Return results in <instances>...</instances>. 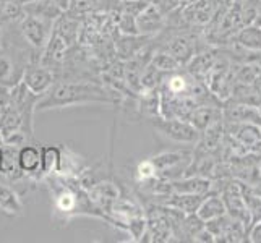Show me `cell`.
<instances>
[{
    "instance_id": "6da1fadb",
    "label": "cell",
    "mask_w": 261,
    "mask_h": 243,
    "mask_svg": "<svg viewBox=\"0 0 261 243\" xmlns=\"http://www.w3.org/2000/svg\"><path fill=\"white\" fill-rule=\"evenodd\" d=\"M89 102L112 104L115 99L107 88L93 81H56L49 91L39 97L38 111L60 109V107L82 105Z\"/></svg>"
},
{
    "instance_id": "7a4b0ae2",
    "label": "cell",
    "mask_w": 261,
    "mask_h": 243,
    "mask_svg": "<svg viewBox=\"0 0 261 243\" xmlns=\"http://www.w3.org/2000/svg\"><path fill=\"white\" fill-rule=\"evenodd\" d=\"M54 21L46 20V18L33 16V15H24L20 21V33L23 39L30 44L34 50L42 52L44 47L47 46L49 38L52 34Z\"/></svg>"
},
{
    "instance_id": "3957f363",
    "label": "cell",
    "mask_w": 261,
    "mask_h": 243,
    "mask_svg": "<svg viewBox=\"0 0 261 243\" xmlns=\"http://www.w3.org/2000/svg\"><path fill=\"white\" fill-rule=\"evenodd\" d=\"M21 81L31 93L41 97L56 83V75H54V70H50L49 67L39 65V62H31L28 67H24Z\"/></svg>"
},
{
    "instance_id": "277c9868",
    "label": "cell",
    "mask_w": 261,
    "mask_h": 243,
    "mask_svg": "<svg viewBox=\"0 0 261 243\" xmlns=\"http://www.w3.org/2000/svg\"><path fill=\"white\" fill-rule=\"evenodd\" d=\"M154 127L174 141L193 143L198 138V131L193 125L178 119H159L158 122H154Z\"/></svg>"
},
{
    "instance_id": "5b68a950",
    "label": "cell",
    "mask_w": 261,
    "mask_h": 243,
    "mask_svg": "<svg viewBox=\"0 0 261 243\" xmlns=\"http://www.w3.org/2000/svg\"><path fill=\"white\" fill-rule=\"evenodd\" d=\"M135 20H137L138 33L143 36L154 34V33L161 31L166 23L164 13L161 12L154 4H149V2L137 16H135Z\"/></svg>"
},
{
    "instance_id": "8992f818",
    "label": "cell",
    "mask_w": 261,
    "mask_h": 243,
    "mask_svg": "<svg viewBox=\"0 0 261 243\" xmlns=\"http://www.w3.org/2000/svg\"><path fill=\"white\" fill-rule=\"evenodd\" d=\"M18 167L24 175L41 174V148L23 145L18 149Z\"/></svg>"
},
{
    "instance_id": "52a82bcc",
    "label": "cell",
    "mask_w": 261,
    "mask_h": 243,
    "mask_svg": "<svg viewBox=\"0 0 261 243\" xmlns=\"http://www.w3.org/2000/svg\"><path fill=\"white\" fill-rule=\"evenodd\" d=\"M24 209V204L21 201L20 195H18L12 186L5 183H0V211H2L8 218H16L21 215Z\"/></svg>"
},
{
    "instance_id": "ba28073f",
    "label": "cell",
    "mask_w": 261,
    "mask_h": 243,
    "mask_svg": "<svg viewBox=\"0 0 261 243\" xmlns=\"http://www.w3.org/2000/svg\"><path fill=\"white\" fill-rule=\"evenodd\" d=\"M18 149L20 146L4 143L0 149V174L8 177H20L23 172L18 167Z\"/></svg>"
},
{
    "instance_id": "9c48e42d",
    "label": "cell",
    "mask_w": 261,
    "mask_h": 243,
    "mask_svg": "<svg viewBox=\"0 0 261 243\" xmlns=\"http://www.w3.org/2000/svg\"><path fill=\"white\" fill-rule=\"evenodd\" d=\"M203 201L201 195H190V193H174L170 196V200L166 201V206L169 208H175L182 212L193 214L196 209L200 208V204Z\"/></svg>"
},
{
    "instance_id": "30bf717a",
    "label": "cell",
    "mask_w": 261,
    "mask_h": 243,
    "mask_svg": "<svg viewBox=\"0 0 261 243\" xmlns=\"http://www.w3.org/2000/svg\"><path fill=\"white\" fill-rule=\"evenodd\" d=\"M60 166V148L59 146H41V174L52 175L59 172Z\"/></svg>"
},
{
    "instance_id": "8fae6325",
    "label": "cell",
    "mask_w": 261,
    "mask_h": 243,
    "mask_svg": "<svg viewBox=\"0 0 261 243\" xmlns=\"http://www.w3.org/2000/svg\"><path fill=\"white\" fill-rule=\"evenodd\" d=\"M174 193H190V195H203L210 190V182L204 178H187V180H177L170 183Z\"/></svg>"
},
{
    "instance_id": "7c38bea8",
    "label": "cell",
    "mask_w": 261,
    "mask_h": 243,
    "mask_svg": "<svg viewBox=\"0 0 261 243\" xmlns=\"http://www.w3.org/2000/svg\"><path fill=\"white\" fill-rule=\"evenodd\" d=\"M224 211H226V206H224V201L221 200V198H208V200H203L200 208L196 209V214L198 218H200L201 221H211L214 218H219V215L224 214Z\"/></svg>"
},
{
    "instance_id": "4fadbf2b",
    "label": "cell",
    "mask_w": 261,
    "mask_h": 243,
    "mask_svg": "<svg viewBox=\"0 0 261 243\" xmlns=\"http://www.w3.org/2000/svg\"><path fill=\"white\" fill-rule=\"evenodd\" d=\"M224 201L227 204V209L230 211V214L236 212V218H240L244 219L245 222L248 221V212H247V208L244 204V198L240 196V192L239 188H229L224 195Z\"/></svg>"
},
{
    "instance_id": "5bb4252c",
    "label": "cell",
    "mask_w": 261,
    "mask_h": 243,
    "mask_svg": "<svg viewBox=\"0 0 261 243\" xmlns=\"http://www.w3.org/2000/svg\"><path fill=\"white\" fill-rule=\"evenodd\" d=\"M21 76L16 75V65L12 62V59L2 53L0 56V85L2 86H15L20 83Z\"/></svg>"
},
{
    "instance_id": "9a60e30c",
    "label": "cell",
    "mask_w": 261,
    "mask_h": 243,
    "mask_svg": "<svg viewBox=\"0 0 261 243\" xmlns=\"http://www.w3.org/2000/svg\"><path fill=\"white\" fill-rule=\"evenodd\" d=\"M149 64L154 67L156 70H159L161 73H164V71L174 73V71L180 67V62L174 56H170L169 52H158V53H154V56L151 57Z\"/></svg>"
},
{
    "instance_id": "2e32d148",
    "label": "cell",
    "mask_w": 261,
    "mask_h": 243,
    "mask_svg": "<svg viewBox=\"0 0 261 243\" xmlns=\"http://www.w3.org/2000/svg\"><path fill=\"white\" fill-rule=\"evenodd\" d=\"M192 44L187 38H175L167 46V52L170 56H174L180 64L192 57Z\"/></svg>"
},
{
    "instance_id": "e0dca14e",
    "label": "cell",
    "mask_w": 261,
    "mask_h": 243,
    "mask_svg": "<svg viewBox=\"0 0 261 243\" xmlns=\"http://www.w3.org/2000/svg\"><path fill=\"white\" fill-rule=\"evenodd\" d=\"M214 114L216 111L211 109V107H200V109H193L188 117H190V122L196 130H206L208 127H211Z\"/></svg>"
},
{
    "instance_id": "ac0fdd59",
    "label": "cell",
    "mask_w": 261,
    "mask_h": 243,
    "mask_svg": "<svg viewBox=\"0 0 261 243\" xmlns=\"http://www.w3.org/2000/svg\"><path fill=\"white\" fill-rule=\"evenodd\" d=\"M239 138L245 146L251 148L253 151L261 152V131L253 125H244L239 131Z\"/></svg>"
},
{
    "instance_id": "d6986e66",
    "label": "cell",
    "mask_w": 261,
    "mask_h": 243,
    "mask_svg": "<svg viewBox=\"0 0 261 243\" xmlns=\"http://www.w3.org/2000/svg\"><path fill=\"white\" fill-rule=\"evenodd\" d=\"M213 57L210 53H203L198 56L190 62V73L192 75H206L213 67Z\"/></svg>"
},
{
    "instance_id": "ffe728a7",
    "label": "cell",
    "mask_w": 261,
    "mask_h": 243,
    "mask_svg": "<svg viewBox=\"0 0 261 243\" xmlns=\"http://www.w3.org/2000/svg\"><path fill=\"white\" fill-rule=\"evenodd\" d=\"M117 26H119V31L122 34H130V36H138V28H137V20H135V15L128 13V12H122L119 16V21H117Z\"/></svg>"
},
{
    "instance_id": "44dd1931",
    "label": "cell",
    "mask_w": 261,
    "mask_h": 243,
    "mask_svg": "<svg viewBox=\"0 0 261 243\" xmlns=\"http://www.w3.org/2000/svg\"><path fill=\"white\" fill-rule=\"evenodd\" d=\"M240 42L250 49H261V31L256 28H247L240 34Z\"/></svg>"
},
{
    "instance_id": "7402d4cb",
    "label": "cell",
    "mask_w": 261,
    "mask_h": 243,
    "mask_svg": "<svg viewBox=\"0 0 261 243\" xmlns=\"http://www.w3.org/2000/svg\"><path fill=\"white\" fill-rule=\"evenodd\" d=\"M137 177L140 180H143V182H146V180H151V178L156 177V167L151 162V159L141 162V164L137 167Z\"/></svg>"
},
{
    "instance_id": "603a6c76",
    "label": "cell",
    "mask_w": 261,
    "mask_h": 243,
    "mask_svg": "<svg viewBox=\"0 0 261 243\" xmlns=\"http://www.w3.org/2000/svg\"><path fill=\"white\" fill-rule=\"evenodd\" d=\"M253 237H255V240H261V226L253 232Z\"/></svg>"
},
{
    "instance_id": "cb8c5ba5",
    "label": "cell",
    "mask_w": 261,
    "mask_h": 243,
    "mask_svg": "<svg viewBox=\"0 0 261 243\" xmlns=\"http://www.w3.org/2000/svg\"><path fill=\"white\" fill-rule=\"evenodd\" d=\"M0 2H5V0H0Z\"/></svg>"
},
{
    "instance_id": "d4e9b609",
    "label": "cell",
    "mask_w": 261,
    "mask_h": 243,
    "mask_svg": "<svg viewBox=\"0 0 261 243\" xmlns=\"http://www.w3.org/2000/svg\"><path fill=\"white\" fill-rule=\"evenodd\" d=\"M259 114H261V107H259Z\"/></svg>"
}]
</instances>
